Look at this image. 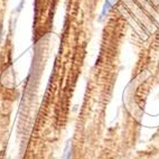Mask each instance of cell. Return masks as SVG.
<instances>
[{
	"mask_svg": "<svg viewBox=\"0 0 159 159\" xmlns=\"http://www.w3.org/2000/svg\"><path fill=\"white\" fill-rule=\"evenodd\" d=\"M109 7H110V0H105V3H104V7H103V10H102V14H101V18L104 16L105 14H107V11H108Z\"/></svg>",
	"mask_w": 159,
	"mask_h": 159,
	"instance_id": "obj_1",
	"label": "cell"
},
{
	"mask_svg": "<svg viewBox=\"0 0 159 159\" xmlns=\"http://www.w3.org/2000/svg\"><path fill=\"white\" fill-rule=\"evenodd\" d=\"M68 148H70V143H67L66 149H65V152H64V157H65V159H71L72 158V151L68 150Z\"/></svg>",
	"mask_w": 159,
	"mask_h": 159,
	"instance_id": "obj_2",
	"label": "cell"
}]
</instances>
